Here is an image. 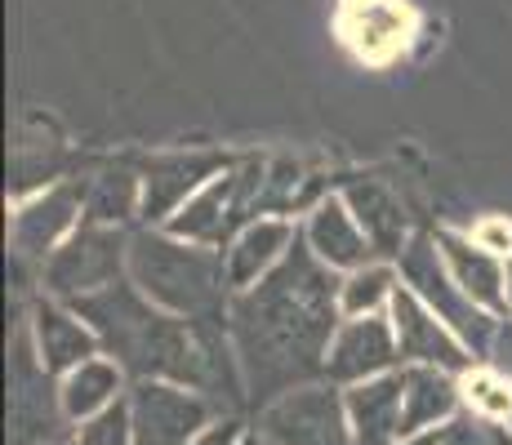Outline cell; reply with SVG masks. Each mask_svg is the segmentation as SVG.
Returning <instances> with one entry per match:
<instances>
[{"mask_svg":"<svg viewBox=\"0 0 512 445\" xmlns=\"http://www.w3.org/2000/svg\"><path fill=\"white\" fill-rule=\"evenodd\" d=\"M464 401L481 414L486 423H512V379L495 365H472L459 374Z\"/></svg>","mask_w":512,"mask_h":445,"instance_id":"24","label":"cell"},{"mask_svg":"<svg viewBox=\"0 0 512 445\" xmlns=\"http://www.w3.org/2000/svg\"><path fill=\"white\" fill-rule=\"evenodd\" d=\"M468 236L481 245V250L499 254V259H512V219H504V214H486V219H477Z\"/></svg>","mask_w":512,"mask_h":445,"instance_id":"26","label":"cell"},{"mask_svg":"<svg viewBox=\"0 0 512 445\" xmlns=\"http://www.w3.org/2000/svg\"><path fill=\"white\" fill-rule=\"evenodd\" d=\"M508 308H512V259H508Z\"/></svg>","mask_w":512,"mask_h":445,"instance_id":"32","label":"cell"},{"mask_svg":"<svg viewBox=\"0 0 512 445\" xmlns=\"http://www.w3.org/2000/svg\"><path fill=\"white\" fill-rule=\"evenodd\" d=\"M446 445H490V432L481 437L477 423H468V419H450V423H446Z\"/></svg>","mask_w":512,"mask_h":445,"instance_id":"29","label":"cell"},{"mask_svg":"<svg viewBox=\"0 0 512 445\" xmlns=\"http://www.w3.org/2000/svg\"><path fill=\"white\" fill-rule=\"evenodd\" d=\"M219 170H228L219 156H161V161H152L143 174L139 219H147L152 227H165Z\"/></svg>","mask_w":512,"mask_h":445,"instance_id":"16","label":"cell"},{"mask_svg":"<svg viewBox=\"0 0 512 445\" xmlns=\"http://www.w3.org/2000/svg\"><path fill=\"white\" fill-rule=\"evenodd\" d=\"M388 321H392V330H397L401 365H437V370L464 374V370H472V361H477V356L459 343V334L450 330L415 290H406V285H401L397 299H392Z\"/></svg>","mask_w":512,"mask_h":445,"instance_id":"11","label":"cell"},{"mask_svg":"<svg viewBox=\"0 0 512 445\" xmlns=\"http://www.w3.org/2000/svg\"><path fill=\"white\" fill-rule=\"evenodd\" d=\"M397 290H401L397 263L374 259V263L357 267V272H348L339 281V312L343 316H379V312L392 308Z\"/></svg>","mask_w":512,"mask_h":445,"instance_id":"23","label":"cell"},{"mask_svg":"<svg viewBox=\"0 0 512 445\" xmlns=\"http://www.w3.org/2000/svg\"><path fill=\"white\" fill-rule=\"evenodd\" d=\"M397 272H401V285L415 290L419 299L459 334V343H464L477 361L481 356H490L504 316L486 312L477 299H468L464 285H459L455 272H450L446 254H441L437 236H410V245L401 250V259H397Z\"/></svg>","mask_w":512,"mask_h":445,"instance_id":"3","label":"cell"},{"mask_svg":"<svg viewBox=\"0 0 512 445\" xmlns=\"http://www.w3.org/2000/svg\"><path fill=\"white\" fill-rule=\"evenodd\" d=\"M490 365H495V370H504L512 379V316H508V321H499L495 348H490Z\"/></svg>","mask_w":512,"mask_h":445,"instance_id":"28","label":"cell"},{"mask_svg":"<svg viewBox=\"0 0 512 445\" xmlns=\"http://www.w3.org/2000/svg\"><path fill=\"white\" fill-rule=\"evenodd\" d=\"M415 27L419 18L410 0H339V18H334L343 49L366 67H388L392 58L406 54Z\"/></svg>","mask_w":512,"mask_h":445,"instance_id":"10","label":"cell"},{"mask_svg":"<svg viewBox=\"0 0 512 445\" xmlns=\"http://www.w3.org/2000/svg\"><path fill=\"white\" fill-rule=\"evenodd\" d=\"M464 405L459 374L437 370V365H406V410H401V441L415 432L441 428Z\"/></svg>","mask_w":512,"mask_h":445,"instance_id":"20","label":"cell"},{"mask_svg":"<svg viewBox=\"0 0 512 445\" xmlns=\"http://www.w3.org/2000/svg\"><path fill=\"white\" fill-rule=\"evenodd\" d=\"M76 445H134V419H130V401L107 405L103 414L85 419L76 428Z\"/></svg>","mask_w":512,"mask_h":445,"instance_id":"25","label":"cell"},{"mask_svg":"<svg viewBox=\"0 0 512 445\" xmlns=\"http://www.w3.org/2000/svg\"><path fill=\"white\" fill-rule=\"evenodd\" d=\"M401 352H397V330H392L388 312L379 316H343L339 330L330 339V356H326V379L330 383H366L379 374L397 370Z\"/></svg>","mask_w":512,"mask_h":445,"instance_id":"12","label":"cell"},{"mask_svg":"<svg viewBox=\"0 0 512 445\" xmlns=\"http://www.w3.org/2000/svg\"><path fill=\"white\" fill-rule=\"evenodd\" d=\"M125 388V370L121 361H107V356H90L76 370H67L58 379V397H63V414L72 423H85L94 414H103L107 405L121 401Z\"/></svg>","mask_w":512,"mask_h":445,"instance_id":"21","label":"cell"},{"mask_svg":"<svg viewBox=\"0 0 512 445\" xmlns=\"http://www.w3.org/2000/svg\"><path fill=\"white\" fill-rule=\"evenodd\" d=\"M348 423L357 445H397L401 441V410H406V370H388L379 379L343 388Z\"/></svg>","mask_w":512,"mask_h":445,"instance_id":"17","label":"cell"},{"mask_svg":"<svg viewBox=\"0 0 512 445\" xmlns=\"http://www.w3.org/2000/svg\"><path fill=\"white\" fill-rule=\"evenodd\" d=\"M236 445H268V441H263V432H245V437L236 441Z\"/></svg>","mask_w":512,"mask_h":445,"instance_id":"31","label":"cell"},{"mask_svg":"<svg viewBox=\"0 0 512 445\" xmlns=\"http://www.w3.org/2000/svg\"><path fill=\"white\" fill-rule=\"evenodd\" d=\"M343 201L352 205L357 223L366 227L374 254H379V259H388V263H397L401 250L410 245V223H406V210H401L397 192H392V187H383L379 178H357V183L343 187Z\"/></svg>","mask_w":512,"mask_h":445,"instance_id":"19","label":"cell"},{"mask_svg":"<svg viewBox=\"0 0 512 445\" xmlns=\"http://www.w3.org/2000/svg\"><path fill=\"white\" fill-rule=\"evenodd\" d=\"M508 428H512V423H508Z\"/></svg>","mask_w":512,"mask_h":445,"instance_id":"33","label":"cell"},{"mask_svg":"<svg viewBox=\"0 0 512 445\" xmlns=\"http://www.w3.org/2000/svg\"><path fill=\"white\" fill-rule=\"evenodd\" d=\"M339 272L294 241V250L250 290L228 303V334L250 401H277L326 374L330 339L339 330Z\"/></svg>","mask_w":512,"mask_h":445,"instance_id":"1","label":"cell"},{"mask_svg":"<svg viewBox=\"0 0 512 445\" xmlns=\"http://www.w3.org/2000/svg\"><path fill=\"white\" fill-rule=\"evenodd\" d=\"M490 445H512V432L508 428H490Z\"/></svg>","mask_w":512,"mask_h":445,"instance_id":"30","label":"cell"},{"mask_svg":"<svg viewBox=\"0 0 512 445\" xmlns=\"http://www.w3.org/2000/svg\"><path fill=\"white\" fill-rule=\"evenodd\" d=\"M241 437H245L241 423H236V419H223V423H210V428H205L192 445H236Z\"/></svg>","mask_w":512,"mask_h":445,"instance_id":"27","label":"cell"},{"mask_svg":"<svg viewBox=\"0 0 512 445\" xmlns=\"http://www.w3.org/2000/svg\"><path fill=\"white\" fill-rule=\"evenodd\" d=\"M143 214V178L130 170H107L85 183V223L121 227Z\"/></svg>","mask_w":512,"mask_h":445,"instance_id":"22","label":"cell"},{"mask_svg":"<svg viewBox=\"0 0 512 445\" xmlns=\"http://www.w3.org/2000/svg\"><path fill=\"white\" fill-rule=\"evenodd\" d=\"M130 281L139 285L156 308L174 316H219L223 299L232 294L223 250L192 245L183 236L152 227V232L130 236Z\"/></svg>","mask_w":512,"mask_h":445,"instance_id":"2","label":"cell"},{"mask_svg":"<svg viewBox=\"0 0 512 445\" xmlns=\"http://www.w3.org/2000/svg\"><path fill=\"white\" fill-rule=\"evenodd\" d=\"M294 241H299V227L290 219H277V214H259L254 223H245L241 232L223 245V267H228L232 294L259 285L263 276L294 250Z\"/></svg>","mask_w":512,"mask_h":445,"instance_id":"15","label":"cell"},{"mask_svg":"<svg viewBox=\"0 0 512 445\" xmlns=\"http://www.w3.org/2000/svg\"><path fill=\"white\" fill-rule=\"evenodd\" d=\"M72 423L63 414L54 374L41 365L32 330H18L9 339V445H49L58 428Z\"/></svg>","mask_w":512,"mask_h":445,"instance_id":"6","label":"cell"},{"mask_svg":"<svg viewBox=\"0 0 512 445\" xmlns=\"http://www.w3.org/2000/svg\"><path fill=\"white\" fill-rule=\"evenodd\" d=\"M27 330H32L36 352H41V365L54 374V379H63L67 370H76V365L98 356V348H103L98 334H94V325L85 321L67 299H54V294H45V299L32 303Z\"/></svg>","mask_w":512,"mask_h":445,"instance_id":"14","label":"cell"},{"mask_svg":"<svg viewBox=\"0 0 512 445\" xmlns=\"http://www.w3.org/2000/svg\"><path fill=\"white\" fill-rule=\"evenodd\" d=\"M121 276H130V236L121 227H98V223H81L41 267L45 294L67 303L107 290Z\"/></svg>","mask_w":512,"mask_h":445,"instance_id":"5","label":"cell"},{"mask_svg":"<svg viewBox=\"0 0 512 445\" xmlns=\"http://www.w3.org/2000/svg\"><path fill=\"white\" fill-rule=\"evenodd\" d=\"M263 165H236V170H219L192 201L165 223V232L183 236L192 245H210L223 250L245 223H254L263 214Z\"/></svg>","mask_w":512,"mask_h":445,"instance_id":"4","label":"cell"},{"mask_svg":"<svg viewBox=\"0 0 512 445\" xmlns=\"http://www.w3.org/2000/svg\"><path fill=\"white\" fill-rule=\"evenodd\" d=\"M437 245H441V254H446L455 281L464 285L468 299H477L481 308L495 316L512 312L508 308V259L481 250L468 232H437Z\"/></svg>","mask_w":512,"mask_h":445,"instance_id":"18","label":"cell"},{"mask_svg":"<svg viewBox=\"0 0 512 445\" xmlns=\"http://www.w3.org/2000/svg\"><path fill=\"white\" fill-rule=\"evenodd\" d=\"M259 432L268 445H357L348 423V401L326 383H303L268 401L259 414Z\"/></svg>","mask_w":512,"mask_h":445,"instance_id":"7","label":"cell"},{"mask_svg":"<svg viewBox=\"0 0 512 445\" xmlns=\"http://www.w3.org/2000/svg\"><path fill=\"white\" fill-rule=\"evenodd\" d=\"M85 223V183H45L41 192L18 196L9 214V245L18 263L45 267V259Z\"/></svg>","mask_w":512,"mask_h":445,"instance_id":"8","label":"cell"},{"mask_svg":"<svg viewBox=\"0 0 512 445\" xmlns=\"http://www.w3.org/2000/svg\"><path fill=\"white\" fill-rule=\"evenodd\" d=\"M299 236H303V245L339 276H348V272H357V267L379 259L370 236H366V227L357 223L352 205L343 201V192L321 196V201L308 210V223L299 227Z\"/></svg>","mask_w":512,"mask_h":445,"instance_id":"13","label":"cell"},{"mask_svg":"<svg viewBox=\"0 0 512 445\" xmlns=\"http://www.w3.org/2000/svg\"><path fill=\"white\" fill-rule=\"evenodd\" d=\"M210 397L196 388L170 379H139L130 392V419H134V445H192L214 423Z\"/></svg>","mask_w":512,"mask_h":445,"instance_id":"9","label":"cell"}]
</instances>
